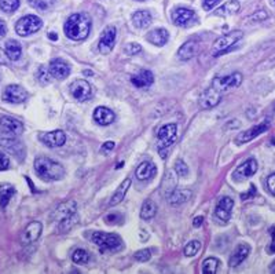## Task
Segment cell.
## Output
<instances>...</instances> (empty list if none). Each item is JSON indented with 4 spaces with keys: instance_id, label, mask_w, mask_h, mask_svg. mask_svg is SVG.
Here are the masks:
<instances>
[{
    "instance_id": "obj_1",
    "label": "cell",
    "mask_w": 275,
    "mask_h": 274,
    "mask_svg": "<svg viewBox=\"0 0 275 274\" xmlns=\"http://www.w3.org/2000/svg\"><path fill=\"white\" fill-rule=\"evenodd\" d=\"M65 34L69 39L76 40H84L88 36L89 30H91V20L87 14L84 13H77V14H72L65 24Z\"/></svg>"
},
{
    "instance_id": "obj_2",
    "label": "cell",
    "mask_w": 275,
    "mask_h": 274,
    "mask_svg": "<svg viewBox=\"0 0 275 274\" xmlns=\"http://www.w3.org/2000/svg\"><path fill=\"white\" fill-rule=\"evenodd\" d=\"M34 171L43 181H59L65 176L64 167L47 157H37L34 160Z\"/></svg>"
},
{
    "instance_id": "obj_3",
    "label": "cell",
    "mask_w": 275,
    "mask_h": 274,
    "mask_svg": "<svg viewBox=\"0 0 275 274\" xmlns=\"http://www.w3.org/2000/svg\"><path fill=\"white\" fill-rule=\"evenodd\" d=\"M57 222H58V231L64 233L68 231L70 227H73L77 222V214H76V203L74 201H66L61 204L57 210Z\"/></svg>"
},
{
    "instance_id": "obj_4",
    "label": "cell",
    "mask_w": 275,
    "mask_h": 274,
    "mask_svg": "<svg viewBox=\"0 0 275 274\" xmlns=\"http://www.w3.org/2000/svg\"><path fill=\"white\" fill-rule=\"evenodd\" d=\"M177 127L176 124H165L164 127L158 130L157 139H158V152L161 153L162 157L167 156L168 149L173 145L175 139H176Z\"/></svg>"
},
{
    "instance_id": "obj_5",
    "label": "cell",
    "mask_w": 275,
    "mask_h": 274,
    "mask_svg": "<svg viewBox=\"0 0 275 274\" xmlns=\"http://www.w3.org/2000/svg\"><path fill=\"white\" fill-rule=\"evenodd\" d=\"M94 244H97L102 251H120L123 248V240L117 234L97 231L93 234Z\"/></svg>"
},
{
    "instance_id": "obj_6",
    "label": "cell",
    "mask_w": 275,
    "mask_h": 274,
    "mask_svg": "<svg viewBox=\"0 0 275 274\" xmlns=\"http://www.w3.org/2000/svg\"><path fill=\"white\" fill-rule=\"evenodd\" d=\"M43 26V21L36 15H25L17 24H15V32L20 36H29L36 32H39Z\"/></svg>"
},
{
    "instance_id": "obj_7",
    "label": "cell",
    "mask_w": 275,
    "mask_h": 274,
    "mask_svg": "<svg viewBox=\"0 0 275 274\" xmlns=\"http://www.w3.org/2000/svg\"><path fill=\"white\" fill-rule=\"evenodd\" d=\"M242 36H244V32L242 30H234V32H230V33L224 34V36H221L219 39L215 42L213 44V57H219V55L224 54L227 53L228 50H231L234 47V44L238 42V40L242 39Z\"/></svg>"
},
{
    "instance_id": "obj_8",
    "label": "cell",
    "mask_w": 275,
    "mask_h": 274,
    "mask_svg": "<svg viewBox=\"0 0 275 274\" xmlns=\"http://www.w3.org/2000/svg\"><path fill=\"white\" fill-rule=\"evenodd\" d=\"M271 123L268 122V120H264L263 123H259L257 126H255V127L249 128V130H246V131L241 132V134H238V137L236 138V143H238V145H244V143L246 142H251V141H253L255 138H257L260 134H263V132H265L268 128H270Z\"/></svg>"
},
{
    "instance_id": "obj_9",
    "label": "cell",
    "mask_w": 275,
    "mask_h": 274,
    "mask_svg": "<svg viewBox=\"0 0 275 274\" xmlns=\"http://www.w3.org/2000/svg\"><path fill=\"white\" fill-rule=\"evenodd\" d=\"M70 93L74 99L84 102L93 97V88L87 80H74L73 83L70 84Z\"/></svg>"
},
{
    "instance_id": "obj_10",
    "label": "cell",
    "mask_w": 275,
    "mask_h": 274,
    "mask_svg": "<svg viewBox=\"0 0 275 274\" xmlns=\"http://www.w3.org/2000/svg\"><path fill=\"white\" fill-rule=\"evenodd\" d=\"M242 74L240 72H234V73L228 74L226 77H219L213 80V87L216 88L217 91H227L231 88H236L241 86L242 83Z\"/></svg>"
},
{
    "instance_id": "obj_11",
    "label": "cell",
    "mask_w": 275,
    "mask_h": 274,
    "mask_svg": "<svg viewBox=\"0 0 275 274\" xmlns=\"http://www.w3.org/2000/svg\"><path fill=\"white\" fill-rule=\"evenodd\" d=\"M28 98L26 90L17 84H11L9 87H6L3 93V101L9 103H21Z\"/></svg>"
},
{
    "instance_id": "obj_12",
    "label": "cell",
    "mask_w": 275,
    "mask_h": 274,
    "mask_svg": "<svg viewBox=\"0 0 275 274\" xmlns=\"http://www.w3.org/2000/svg\"><path fill=\"white\" fill-rule=\"evenodd\" d=\"M220 99L221 93L217 91L216 88L212 86V87L206 88L205 91L201 94V97H200V105L204 109H212L220 102Z\"/></svg>"
},
{
    "instance_id": "obj_13",
    "label": "cell",
    "mask_w": 275,
    "mask_h": 274,
    "mask_svg": "<svg viewBox=\"0 0 275 274\" xmlns=\"http://www.w3.org/2000/svg\"><path fill=\"white\" fill-rule=\"evenodd\" d=\"M41 230H43V226H41L40 222H37V220L30 222L29 225L25 227L24 233L21 236L22 244L28 245L34 243V241H37V239H39L40 234H41Z\"/></svg>"
},
{
    "instance_id": "obj_14",
    "label": "cell",
    "mask_w": 275,
    "mask_h": 274,
    "mask_svg": "<svg viewBox=\"0 0 275 274\" xmlns=\"http://www.w3.org/2000/svg\"><path fill=\"white\" fill-rule=\"evenodd\" d=\"M116 34L117 32L113 26H109L108 29L103 32L98 44V49L102 54H109L113 50L114 43H116Z\"/></svg>"
},
{
    "instance_id": "obj_15",
    "label": "cell",
    "mask_w": 275,
    "mask_h": 274,
    "mask_svg": "<svg viewBox=\"0 0 275 274\" xmlns=\"http://www.w3.org/2000/svg\"><path fill=\"white\" fill-rule=\"evenodd\" d=\"M172 21L177 26H190L196 21V13L189 9H176L172 14Z\"/></svg>"
},
{
    "instance_id": "obj_16",
    "label": "cell",
    "mask_w": 275,
    "mask_h": 274,
    "mask_svg": "<svg viewBox=\"0 0 275 274\" xmlns=\"http://www.w3.org/2000/svg\"><path fill=\"white\" fill-rule=\"evenodd\" d=\"M234 207V200L230 197H223L217 203L216 208H215V215L217 219H220L221 222H227L231 218V211Z\"/></svg>"
},
{
    "instance_id": "obj_17",
    "label": "cell",
    "mask_w": 275,
    "mask_h": 274,
    "mask_svg": "<svg viewBox=\"0 0 275 274\" xmlns=\"http://www.w3.org/2000/svg\"><path fill=\"white\" fill-rule=\"evenodd\" d=\"M50 74L55 79H59V80H64L70 74V68H69V65L65 62L64 59H53L51 62H50Z\"/></svg>"
},
{
    "instance_id": "obj_18",
    "label": "cell",
    "mask_w": 275,
    "mask_h": 274,
    "mask_svg": "<svg viewBox=\"0 0 275 274\" xmlns=\"http://www.w3.org/2000/svg\"><path fill=\"white\" fill-rule=\"evenodd\" d=\"M257 171V162H256L255 159H249V160H246L245 163H242L238 168H237L233 176L238 179V181H242V179H245V178H249L253 174H256Z\"/></svg>"
},
{
    "instance_id": "obj_19",
    "label": "cell",
    "mask_w": 275,
    "mask_h": 274,
    "mask_svg": "<svg viewBox=\"0 0 275 274\" xmlns=\"http://www.w3.org/2000/svg\"><path fill=\"white\" fill-rule=\"evenodd\" d=\"M0 128L10 135H20L21 132L24 131L22 123L18 122L17 119L10 118V116H3L0 119Z\"/></svg>"
},
{
    "instance_id": "obj_20",
    "label": "cell",
    "mask_w": 275,
    "mask_h": 274,
    "mask_svg": "<svg viewBox=\"0 0 275 274\" xmlns=\"http://www.w3.org/2000/svg\"><path fill=\"white\" fill-rule=\"evenodd\" d=\"M40 139H41V142L44 143V145H47V146L58 147V146H62V145L66 142V135H65L64 131H61V130H55V131L43 134Z\"/></svg>"
},
{
    "instance_id": "obj_21",
    "label": "cell",
    "mask_w": 275,
    "mask_h": 274,
    "mask_svg": "<svg viewBox=\"0 0 275 274\" xmlns=\"http://www.w3.org/2000/svg\"><path fill=\"white\" fill-rule=\"evenodd\" d=\"M131 82L138 88H148L154 82V76H153L152 72L148 70V69H142L136 74H133L132 77H131Z\"/></svg>"
},
{
    "instance_id": "obj_22",
    "label": "cell",
    "mask_w": 275,
    "mask_h": 274,
    "mask_svg": "<svg viewBox=\"0 0 275 274\" xmlns=\"http://www.w3.org/2000/svg\"><path fill=\"white\" fill-rule=\"evenodd\" d=\"M157 174V168L154 166V163L152 162H143L138 166L135 175L139 181H148L152 179L153 176H156Z\"/></svg>"
},
{
    "instance_id": "obj_23",
    "label": "cell",
    "mask_w": 275,
    "mask_h": 274,
    "mask_svg": "<svg viewBox=\"0 0 275 274\" xmlns=\"http://www.w3.org/2000/svg\"><path fill=\"white\" fill-rule=\"evenodd\" d=\"M114 113L109 108L105 106H98V108L94 110V120L95 123H98L99 126H109L114 122Z\"/></svg>"
},
{
    "instance_id": "obj_24",
    "label": "cell",
    "mask_w": 275,
    "mask_h": 274,
    "mask_svg": "<svg viewBox=\"0 0 275 274\" xmlns=\"http://www.w3.org/2000/svg\"><path fill=\"white\" fill-rule=\"evenodd\" d=\"M249 252H251V247L248 244L238 245L230 256V262H228L230 267H237V266H240V264L248 258Z\"/></svg>"
},
{
    "instance_id": "obj_25",
    "label": "cell",
    "mask_w": 275,
    "mask_h": 274,
    "mask_svg": "<svg viewBox=\"0 0 275 274\" xmlns=\"http://www.w3.org/2000/svg\"><path fill=\"white\" fill-rule=\"evenodd\" d=\"M198 47L200 46H198L197 40H189V42L183 44L180 49L177 50V57L183 59V61H189L198 53Z\"/></svg>"
},
{
    "instance_id": "obj_26",
    "label": "cell",
    "mask_w": 275,
    "mask_h": 274,
    "mask_svg": "<svg viewBox=\"0 0 275 274\" xmlns=\"http://www.w3.org/2000/svg\"><path fill=\"white\" fill-rule=\"evenodd\" d=\"M129 186H131V179H129V178L124 179V181L121 182V185L118 186V189H116V191H114V194L112 196V199H110L109 206L114 207V206H117V204H120V203L124 200L125 194H127Z\"/></svg>"
},
{
    "instance_id": "obj_27",
    "label": "cell",
    "mask_w": 275,
    "mask_h": 274,
    "mask_svg": "<svg viewBox=\"0 0 275 274\" xmlns=\"http://www.w3.org/2000/svg\"><path fill=\"white\" fill-rule=\"evenodd\" d=\"M148 42H150L154 46H164V44L167 43L168 39H169V34L165 29H154L152 32H149L148 33Z\"/></svg>"
},
{
    "instance_id": "obj_28",
    "label": "cell",
    "mask_w": 275,
    "mask_h": 274,
    "mask_svg": "<svg viewBox=\"0 0 275 274\" xmlns=\"http://www.w3.org/2000/svg\"><path fill=\"white\" fill-rule=\"evenodd\" d=\"M5 53L10 61H18L21 58V54H22L21 44L15 40H9L5 46Z\"/></svg>"
},
{
    "instance_id": "obj_29",
    "label": "cell",
    "mask_w": 275,
    "mask_h": 274,
    "mask_svg": "<svg viewBox=\"0 0 275 274\" xmlns=\"http://www.w3.org/2000/svg\"><path fill=\"white\" fill-rule=\"evenodd\" d=\"M132 22L136 28H148L152 24V15L149 11H136L132 15Z\"/></svg>"
},
{
    "instance_id": "obj_30",
    "label": "cell",
    "mask_w": 275,
    "mask_h": 274,
    "mask_svg": "<svg viewBox=\"0 0 275 274\" xmlns=\"http://www.w3.org/2000/svg\"><path fill=\"white\" fill-rule=\"evenodd\" d=\"M15 194V187L13 185H9V183H6V185H2L0 186V207L5 210L6 207L9 206V203H10V199Z\"/></svg>"
},
{
    "instance_id": "obj_31",
    "label": "cell",
    "mask_w": 275,
    "mask_h": 274,
    "mask_svg": "<svg viewBox=\"0 0 275 274\" xmlns=\"http://www.w3.org/2000/svg\"><path fill=\"white\" fill-rule=\"evenodd\" d=\"M190 196H192L190 190H172L168 196V201L172 206H177V204H182V203L189 200Z\"/></svg>"
},
{
    "instance_id": "obj_32",
    "label": "cell",
    "mask_w": 275,
    "mask_h": 274,
    "mask_svg": "<svg viewBox=\"0 0 275 274\" xmlns=\"http://www.w3.org/2000/svg\"><path fill=\"white\" fill-rule=\"evenodd\" d=\"M156 214H157V206L154 204V201L152 200L145 201L142 206V210H141V218L149 220L152 219V218H154Z\"/></svg>"
},
{
    "instance_id": "obj_33",
    "label": "cell",
    "mask_w": 275,
    "mask_h": 274,
    "mask_svg": "<svg viewBox=\"0 0 275 274\" xmlns=\"http://www.w3.org/2000/svg\"><path fill=\"white\" fill-rule=\"evenodd\" d=\"M240 10V3L237 2V0H230V2H227L226 5L221 6L220 9H217L215 13L217 15H224V14H236L237 11Z\"/></svg>"
},
{
    "instance_id": "obj_34",
    "label": "cell",
    "mask_w": 275,
    "mask_h": 274,
    "mask_svg": "<svg viewBox=\"0 0 275 274\" xmlns=\"http://www.w3.org/2000/svg\"><path fill=\"white\" fill-rule=\"evenodd\" d=\"M220 262L216 258H208L202 263V271L206 274H215L219 270Z\"/></svg>"
},
{
    "instance_id": "obj_35",
    "label": "cell",
    "mask_w": 275,
    "mask_h": 274,
    "mask_svg": "<svg viewBox=\"0 0 275 274\" xmlns=\"http://www.w3.org/2000/svg\"><path fill=\"white\" fill-rule=\"evenodd\" d=\"M20 7V0H0V9L6 13H14Z\"/></svg>"
},
{
    "instance_id": "obj_36",
    "label": "cell",
    "mask_w": 275,
    "mask_h": 274,
    "mask_svg": "<svg viewBox=\"0 0 275 274\" xmlns=\"http://www.w3.org/2000/svg\"><path fill=\"white\" fill-rule=\"evenodd\" d=\"M72 259H73L74 263H79V264H83V263H87L89 259V255L87 251L84 250H76L73 252V255H72Z\"/></svg>"
},
{
    "instance_id": "obj_37",
    "label": "cell",
    "mask_w": 275,
    "mask_h": 274,
    "mask_svg": "<svg viewBox=\"0 0 275 274\" xmlns=\"http://www.w3.org/2000/svg\"><path fill=\"white\" fill-rule=\"evenodd\" d=\"M200 248H201V243H200V241L197 240L190 241V243L186 245V248H185V255H186V256H196L197 252L200 251Z\"/></svg>"
},
{
    "instance_id": "obj_38",
    "label": "cell",
    "mask_w": 275,
    "mask_h": 274,
    "mask_svg": "<svg viewBox=\"0 0 275 274\" xmlns=\"http://www.w3.org/2000/svg\"><path fill=\"white\" fill-rule=\"evenodd\" d=\"M175 171L177 172L179 176H186L189 174V168H187L186 163L180 160V159L176 160V163H175Z\"/></svg>"
},
{
    "instance_id": "obj_39",
    "label": "cell",
    "mask_w": 275,
    "mask_h": 274,
    "mask_svg": "<svg viewBox=\"0 0 275 274\" xmlns=\"http://www.w3.org/2000/svg\"><path fill=\"white\" fill-rule=\"evenodd\" d=\"M133 258H135V260H138V262H148V260L152 258V254H150V251L149 250H141L138 251V252H135Z\"/></svg>"
},
{
    "instance_id": "obj_40",
    "label": "cell",
    "mask_w": 275,
    "mask_h": 274,
    "mask_svg": "<svg viewBox=\"0 0 275 274\" xmlns=\"http://www.w3.org/2000/svg\"><path fill=\"white\" fill-rule=\"evenodd\" d=\"M36 76H37V80H40V82H43V83H47L50 80V70L47 68H44V66H41V68H39V70H37V73H36Z\"/></svg>"
},
{
    "instance_id": "obj_41",
    "label": "cell",
    "mask_w": 275,
    "mask_h": 274,
    "mask_svg": "<svg viewBox=\"0 0 275 274\" xmlns=\"http://www.w3.org/2000/svg\"><path fill=\"white\" fill-rule=\"evenodd\" d=\"M275 66V53L270 55V58L264 59L260 65H259V69H268Z\"/></svg>"
},
{
    "instance_id": "obj_42",
    "label": "cell",
    "mask_w": 275,
    "mask_h": 274,
    "mask_svg": "<svg viewBox=\"0 0 275 274\" xmlns=\"http://www.w3.org/2000/svg\"><path fill=\"white\" fill-rule=\"evenodd\" d=\"M30 5L40 10H45L50 6V0H30Z\"/></svg>"
},
{
    "instance_id": "obj_43",
    "label": "cell",
    "mask_w": 275,
    "mask_h": 274,
    "mask_svg": "<svg viewBox=\"0 0 275 274\" xmlns=\"http://www.w3.org/2000/svg\"><path fill=\"white\" fill-rule=\"evenodd\" d=\"M142 51V47H141V44H136V43H131L127 46V53L131 55H135L138 54V53H141Z\"/></svg>"
},
{
    "instance_id": "obj_44",
    "label": "cell",
    "mask_w": 275,
    "mask_h": 274,
    "mask_svg": "<svg viewBox=\"0 0 275 274\" xmlns=\"http://www.w3.org/2000/svg\"><path fill=\"white\" fill-rule=\"evenodd\" d=\"M10 166V160H9V157L6 156L5 153L0 152V171H5L7 170Z\"/></svg>"
},
{
    "instance_id": "obj_45",
    "label": "cell",
    "mask_w": 275,
    "mask_h": 274,
    "mask_svg": "<svg viewBox=\"0 0 275 274\" xmlns=\"http://www.w3.org/2000/svg\"><path fill=\"white\" fill-rule=\"evenodd\" d=\"M270 236L271 239H272V241H271L270 247L267 248V252H268V254H275V225L270 227Z\"/></svg>"
},
{
    "instance_id": "obj_46",
    "label": "cell",
    "mask_w": 275,
    "mask_h": 274,
    "mask_svg": "<svg viewBox=\"0 0 275 274\" xmlns=\"http://www.w3.org/2000/svg\"><path fill=\"white\" fill-rule=\"evenodd\" d=\"M220 2L221 0H204V2H202V6H204L205 10H211V9H213V7H215L217 3H220Z\"/></svg>"
},
{
    "instance_id": "obj_47",
    "label": "cell",
    "mask_w": 275,
    "mask_h": 274,
    "mask_svg": "<svg viewBox=\"0 0 275 274\" xmlns=\"http://www.w3.org/2000/svg\"><path fill=\"white\" fill-rule=\"evenodd\" d=\"M267 187H268V190L275 196V174L268 176V179H267Z\"/></svg>"
},
{
    "instance_id": "obj_48",
    "label": "cell",
    "mask_w": 275,
    "mask_h": 274,
    "mask_svg": "<svg viewBox=\"0 0 275 274\" xmlns=\"http://www.w3.org/2000/svg\"><path fill=\"white\" fill-rule=\"evenodd\" d=\"M265 18H267V13H265V11H257V13H256L255 15H253V17H252L251 20H253V21H261V20H265Z\"/></svg>"
},
{
    "instance_id": "obj_49",
    "label": "cell",
    "mask_w": 275,
    "mask_h": 274,
    "mask_svg": "<svg viewBox=\"0 0 275 274\" xmlns=\"http://www.w3.org/2000/svg\"><path fill=\"white\" fill-rule=\"evenodd\" d=\"M6 33H7V25L5 24V21L0 20V39L5 37Z\"/></svg>"
},
{
    "instance_id": "obj_50",
    "label": "cell",
    "mask_w": 275,
    "mask_h": 274,
    "mask_svg": "<svg viewBox=\"0 0 275 274\" xmlns=\"http://www.w3.org/2000/svg\"><path fill=\"white\" fill-rule=\"evenodd\" d=\"M113 147H114V142H112V141H109V142L103 143L102 150H103V152H108V150H112Z\"/></svg>"
},
{
    "instance_id": "obj_51",
    "label": "cell",
    "mask_w": 275,
    "mask_h": 274,
    "mask_svg": "<svg viewBox=\"0 0 275 274\" xmlns=\"http://www.w3.org/2000/svg\"><path fill=\"white\" fill-rule=\"evenodd\" d=\"M202 222H204V218H202V216H197V218H194V220H193V226H194V227H200V226L202 225Z\"/></svg>"
},
{
    "instance_id": "obj_52",
    "label": "cell",
    "mask_w": 275,
    "mask_h": 274,
    "mask_svg": "<svg viewBox=\"0 0 275 274\" xmlns=\"http://www.w3.org/2000/svg\"><path fill=\"white\" fill-rule=\"evenodd\" d=\"M49 36H50V37H51V39H53V40H57V39H58V36H57V33H50Z\"/></svg>"
},
{
    "instance_id": "obj_53",
    "label": "cell",
    "mask_w": 275,
    "mask_h": 274,
    "mask_svg": "<svg viewBox=\"0 0 275 274\" xmlns=\"http://www.w3.org/2000/svg\"><path fill=\"white\" fill-rule=\"evenodd\" d=\"M270 270H271V271H272V273H275V260H274V262H272V264H271Z\"/></svg>"
},
{
    "instance_id": "obj_54",
    "label": "cell",
    "mask_w": 275,
    "mask_h": 274,
    "mask_svg": "<svg viewBox=\"0 0 275 274\" xmlns=\"http://www.w3.org/2000/svg\"><path fill=\"white\" fill-rule=\"evenodd\" d=\"M272 145H275V138H274V139H272Z\"/></svg>"
},
{
    "instance_id": "obj_55",
    "label": "cell",
    "mask_w": 275,
    "mask_h": 274,
    "mask_svg": "<svg viewBox=\"0 0 275 274\" xmlns=\"http://www.w3.org/2000/svg\"><path fill=\"white\" fill-rule=\"evenodd\" d=\"M141 2H143V0H141Z\"/></svg>"
}]
</instances>
